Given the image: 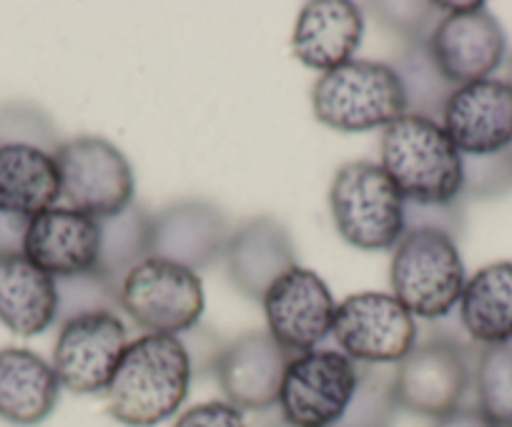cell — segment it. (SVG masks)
<instances>
[{
    "label": "cell",
    "instance_id": "cell-1",
    "mask_svg": "<svg viewBox=\"0 0 512 427\" xmlns=\"http://www.w3.org/2000/svg\"><path fill=\"white\" fill-rule=\"evenodd\" d=\"M191 370L176 335H144L123 352L108 387V415L126 427H156L174 417L189 397Z\"/></svg>",
    "mask_w": 512,
    "mask_h": 427
},
{
    "label": "cell",
    "instance_id": "cell-2",
    "mask_svg": "<svg viewBox=\"0 0 512 427\" xmlns=\"http://www.w3.org/2000/svg\"><path fill=\"white\" fill-rule=\"evenodd\" d=\"M382 169L405 201L452 204L462 199V154L440 121L402 116L382 131Z\"/></svg>",
    "mask_w": 512,
    "mask_h": 427
},
{
    "label": "cell",
    "instance_id": "cell-3",
    "mask_svg": "<svg viewBox=\"0 0 512 427\" xmlns=\"http://www.w3.org/2000/svg\"><path fill=\"white\" fill-rule=\"evenodd\" d=\"M337 234L362 252H387L405 237V196L374 161L339 166L329 186Z\"/></svg>",
    "mask_w": 512,
    "mask_h": 427
},
{
    "label": "cell",
    "instance_id": "cell-4",
    "mask_svg": "<svg viewBox=\"0 0 512 427\" xmlns=\"http://www.w3.org/2000/svg\"><path fill=\"white\" fill-rule=\"evenodd\" d=\"M312 109L319 124L339 134L387 129L407 114L400 78L390 63L349 61L322 73L312 88Z\"/></svg>",
    "mask_w": 512,
    "mask_h": 427
},
{
    "label": "cell",
    "instance_id": "cell-5",
    "mask_svg": "<svg viewBox=\"0 0 512 427\" xmlns=\"http://www.w3.org/2000/svg\"><path fill=\"white\" fill-rule=\"evenodd\" d=\"M392 294L412 317L440 322L460 304L467 284L460 247L432 229H410L392 249Z\"/></svg>",
    "mask_w": 512,
    "mask_h": 427
},
{
    "label": "cell",
    "instance_id": "cell-6",
    "mask_svg": "<svg viewBox=\"0 0 512 427\" xmlns=\"http://www.w3.org/2000/svg\"><path fill=\"white\" fill-rule=\"evenodd\" d=\"M118 307L149 335H184L199 325L206 297L201 277L174 262L149 257L118 287Z\"/></svg>",
    "mask_w": 512,
    "mask_h": 427
},
{
    "label": "cell",
    "instance_id": "cell-7",
    "mask_svg": "<svg viewBox=\"0 0 512 427\" xmlns=\"http://www.w3.org/2000/svg\"><path fill=\"white\" fill-rule=\"evenodd\" d=\"M61 174V199L93 219H106L134 204L136 179L121 149L101 136H76L53 154Z\"/></svg>",
    "mask_w": 512,
    "mask_h": 427
},
{
    "label": "cell",
    "instance_id": "cell-8",
    "mask_svg": "<svg viewBox=\"0 0 512 427\" xmlns=\"http://www.w3.org/2000/svg\"><path fill=\"white\" fill-rule=\"evenodd\" d=\"M470 355V347L455 337L432 335L430 340L417 342L410 355L395 365L400 410L437 420L462 407L475 375Z\"/></svg>",
    "mask_w": 512,
    "mask_h": 427
},
{
    "label": "cell",
    "instance_id": "cell-9",
    "mask_svg": "<svg viewBox=\"0 0 512 427\" xmlns=\"http://www.w3.org/2000/svg\"><path fill=\"white\" fill-rule=\"evenodd\" d=\"M359 365L339 350L294 355L279 390L282 420L294 427H334L357 390Z\"/></svg>",
    "mask_w": 512,
    "mask_h": 427
},
{
    "label": "cell",
    "instance_id": "cell-10",
    "mask_svg": "<svg viewBox=\"0 0 512 427\" xmlns=\"http://www.w3.org/2000/svg\"><path fill=\"white\" fill-rule=\"evenodd\" d=\"M332 337L357 365H397L417 345V322L395 294L359 292L337 304Z\"/></svg>",
    "mask_w": 512,
    "mask_h": 427
},
{
    "label": "cell",
    "instance_id": "cell-11",
    "mask_svg": "<svg viewBox=\"0 0 512 427\" xmlns=\"http://www.w3.org/2000/svg\"><path fill=\"white\" fill-rule=\"evenodd\" d=\"M128 345V330L118 312H88L63 322L51 365L66 390L106 395Z\"/></svg>",
    "mask_w": 512,
    "mask_h": 427
},
{
    "label": "cell",
    "instance_id": "cell-12",
    "mask_svg": "<svg viewBox=\"0 0 512 427\" xmlns=\"http://www.w3.org/2000/svg\"><path fill=\"white\" fill-rule=\"evenodd\" d=\"M267 332L289 352L304 355L317 350L334 327L337 302L317 272L294 267L272 284L262 299Z\"/></svg>",
    "mask_w": 512,
    "mask_h": 427
},
{
    "label": "cell",
    "instance_id": "cell-13",
    "mask_svg": "<svg viewBox=\"0 0 512 427\" xmlns=\"http://www.w3.org/2000/svg\"><path fill=\"white\" fill-rule=\"evenodd\" d=\"M289 360L292 355L267 330H254L224 347L214 375L229 405L262 412L279 402Z\"/></svg>",
    "mask_w": 512,
    "mask_h": 427
},
{
    "label": "cell",
    "instance_id": "cell-14",
    "mask_svg": "<svg viewBox=\"0 0 512 427\" xmlns=\"http://www.w3.org/2000/svg\"><path fill=\"white\" fill-rule=\"evenodd\" d=\"M430 51L452 86H467L490 78L507 53L500 21L487 6L472 13H450L437 21Z\"/></svg>",
    "mask_w": 512,
    "mask_h": 427
},
{
    "label": "cell",
    "instance_id": "cell-15",
    "mask_svg": "<svg viewBox=\"0 0 512 427\" xmlns=\"http://www.w3.org/2000/svg\"><path fill=\"white\" fill-rule=\"evenodd\" d=\"M440 124L465 156L512 149V88L497 78L457 86Z\"/></svg>",
    "mask_w": 512,
    "mask_h": 427
},
{
    "label": "cell",
    "instance_id": "cell-16",
    "mask_svg": "<svg viewBox=\"0 0 512 427\" xmlns=\"http://www.w3.org/2000/svg\"><path fill=\"white\" fill-rule=\"evenodd\" d=\"M231 227L221 209L204 199H184L151 219V257L201 272L224 257Z\"/></svg>",
    "mask_w": 512,
    "mask_h": 427
},
{
    "label": "cell",
    "instance_id": "cell-17",
    "mask_svg": "<svg viewBox=\"0 0 512 427\" xmlns=\"http://www.w3.org/2000/svg\"><path fill=\"white\" fill-rule=\"evenodd\" d=\"M224 262L229 282L244 297L262 302L272 284L297 267V247L279 219L254 217L231 232Z\"/></svg>",
    "mask_w": 512,
    "mask_h": 427
},
{
    "label": "cell",
    "instance_id": "cell-18",
    "mask_svg": "<svg viewBox=\"0 0 512 427\" xmlns=\"http://www.w3.org/2000/svg\"><path fill=\"white\" fill-rule=\"evenodd\" d=\"M98 249V219L71 206H53L33 217L23 242V254L53 279L93 272L98 264Z\"/></svg>",
    "mask_w": 512,
    "mask_h": 427
},
{
    "label": "cell",
    "instance_id": "cell-19",
    "mask_svg": "<svg viewBox=\"0 0 512 427\" xmlns=\"http://www.w3.org/2000/svg\"><path fill=\"white\" fill-rule=\"evenodd\" d=\"M364 13L349 0H314L302 8L294 26L292 51L299 63L329 73L354 61L362 46Z\"/></svg>",
    "mask_w": 512,
    "mask_h": 427
},
{
    "label": "cell",
    "instance_id": "cell-20",
    "mask_svg": "<svg viewBox=\"0 0 512 427\" xmlns=\"http://www.w3.org/2000/svg\"><path fill=\"white\" fill-rule=\"evenodd\" d=\"M61 380L48 360L26 347L0 350V420L41 425L58 405Z\"/></svg>",
    "mask_w": 512,
    "mask_h": 427
},
{
    "label": "cell",
    "instance_id": "cell-21",
    "mask_svg": "<svg viewBox=\"0 0 512 427\" xmlns=\"http://www.w3.org/2000/svg\"><path fill=\"white\" fill-rule=\"evenodd\" d=\"M0 322L18 337H36L58 322L56 279L26 254L0 257Z\"/></svg>",
    "mask_w": 512,
    "mask_h": 427
},
{
    "label": "cell",
    "instance_id": "cell-22",
    "mask_svg": "<svg viewBox=\"0 0 512 427\" xmlns=\"http://www.w3.org/2000/svg\"><path fill=\"white\" fill-rule=\"evenodd\" d=\"M61 174L53 154L23 144L0 146V211L38 217L58 206Z\"/></svg>",
    "mask_w": 512,
    "mask_h": 427
},
{
    "label": "cell",
    "instance_id": "cell-23",
    "mask_svg": "<svg viewBox=\"0 0 512 427\" xmlns=\"http://www.w3.org/2000/svg\"><path fill=\"white\" fill-rule=\"evenodd\" d=\"M462 330L485 347L512 342V262H495L467 279L460 297Z\"/></svg>",
    "mask_w": 512,
    "mask_h": 427
},
{
    "label": "cell",
    "instance_id": "cell-24",
    "mask_svg": "<svg viewBox=\"0 0 512 427\" xmlns=\"http://www.w3.org/2000/svg\"><path fill=\"white\" fill-rule=\"evenodd\" d=\"M151 219L154 214L136 201L113 217L98 219L101 249L96 272L103 274L113 287H121L126 274L151 257Z\"/></svg>",
    "mask_w": 512,
    "mask_h": 427
},
{
    "label": "cell",
    "instance_id": "cell-25",
    "mask_svg": "<svg viewBox=\"0 0 512 427\" xmlns=\"http://www.w3.org/2000/svg\"><path fill=\"white\" fill-rule=\"evenodd\" d=\"M405 93L407 116L442 121L445 106L457 86L447 81L430 51V41H405L402 51L390 61Z\"/></svg>",
    "mask_w": 512,
    "mask_h": 427
},
{
    "label": "cell",
    "instance_id": "cell-26",
    "mask_svg": "<svg viewBox=\"0 0 512 427\" xmlns=\"http://www.w3.org/2000/svg\"><path fill=\"white\" fill-rule=\"evenodd\" d=\"M397 410L400 402L395 392V367L359 365L357 390L334 427H390Z\"/></svg>",
    "mask_w": 512,
    "mask_h": 427
},
{
    "label": "cell",
    "instance_id": "cell-27",
    "mask_svg": "<svg viewBox=\"0 0 512 427\" xmlns=\"http://www.w3.org/2000/svg\"><path fill=\"white\" fill-rule=\"evenodd\" d=\"M477 407L497 427H512V342L482 347L475 360Z\"/></svg>",
    "mask_w": 512,
    "mask_h": 427
},
{
    "label": "cell",
    "instance_id": "cell-28",
    "mask_svg": "<svg viewBox=\"0 0 512 427\" xmlns=\"http://www.w3.org/2000/svg\"><path fill=\"white\" fill-rule=\"evenodd\" d=\"M58 294V325L88 312H118V287H113L103 274H73L56 279Z\"/></svg>",
    "mask_w": 512,
    "mask_h": 427
},
{
    "label": "cell",
    "instance_id": "cell-29",
    "mask_svg": "<svg viewBox=\"0 0 512 427\" xmlns=\"http://www.w3.org/2000/svg\"><path fill=\"white\" fill-rule=\"evenodd\" d=\"M3 144L36 146L48 154H56L63 141L58 139L56 126L46 111L33 103L13 101L0 106V146Z\"/></svg>",
    "mask_w": 512,
    "mask_h": 427
},
{
    "label": "cell",
    "instance_id": "cell-30",
    "mask_svg": "<svg viewBox=\"0 0 512 427\" xmlns=\"http://www.w3.org/2000/svg\"><path fill=\"white\" fill-rule=\"evenodd\" d=\"M512 191V149L487 156L462 154V196L497 199Z\"/></svg>",
    "mask_w": 512,
    "mask_h": 427
},
{
    "label": "cell",
    "instance_id": "cell-31",
    "mask_svg": "<svg viewBox=\"0 0 512 427\" xmlns=\"http://www.w3.org/2000/svg\"><path fill=\"white\" fill-rule=\"evenodd\" d=\"M374 16L390 28L400 33L405 41H430L432 31L437 26V3H374Z\"/></svg>",
    "mask_w": 512,
    "mask_h": 427
},
{
    "label": "cell",
    "instance_id": "cell-32",
    "mask_svg": "<svg viewBox=\"0 0 512 427\" xmlns=\"http://www.w3.org/2000/svg\"><path fill=\"white\" fill-rule=\"evenodd\" d=\"M405 229H432V232H442L457 242L462 232H465V206L462 199L452 201V204H412L405 201Z\"/></svg>",
    "mask_w": 512,
    "mask_h": 427
},
{
    "label": "cell",
    "instance_id": "cell-33",
    "mask_svg": "<svg viewBox=\"0 0 512 427\" xmlns=\"http://www.w3.org/2000/svg\"><path fill=\"white\" fill-rule=\"evenodd\" d=\"M174 427H246V422L239 407L229 405V402L211 400L181 412L176 417Z\"/></svg>",
    "mask_w": 512,
    "mask_h": 427
},
{
    "label": "cell",
    "instance_id": "cell-34",
    "mask_svg": "<svg viewBox=\"0 0 512 427\" xmlns=\"http://www.w3.org/2000/svg\"><path fill=\"white\" fill-rule=\"evenodd\" d=\"M184 335L186 337H179V340L184 342L186 355H189V362H191V370H194V375L214 372L216 360H219V355L224 352L226 345H221L219 337H216L214 332H211L209 327H204V325L191 327V330L184 332Z\"/></svg>",
    "mask_w": 512,
    "mask_h": 427
},
{
    "label": "cell",
    "instance_id": "cell-35",
    "mask_svg": "<svg viewBox=\"0 0 512 427\" xmlns=\"http://www.w3.org/2000/svg\"><path fill=\"white\" fill-rule=\"evenodd\" d=\"M28 224H31L28 217H18V214L0 211V257H3V254H23Z\"/></svg>",
    "mask_w": 512,
    "mask_h": 427
},
{
    "label": "cell",
    "instance_id": "cell-36",
    "mask_svg": "<svg viewBox=\"0 0 512 427\" xmlns=\"http://www.w3.org/2000/svg\"><path fill=\"white\" fill-rule=\"evenodd\" d=\"M432 427H497L480 407H457L447 415L437 417Z\"/></svg>",
    "mask_w": 512,
    "mask_h": 427
},
{
    "label": "cell",
    "instance_id": "cell-37",
    "mask_svg": "<svg viewBox=\"0 0 512 427\" xmlns=\"http://www.w3.org/2000/svg\"><path fill=\"white\" fill-rule=\"evenodd\" d=\"M264 427H294V425H289L287 420H274V422H269V425H264Z\"/></svg>",
    "mask_w": 512,
    "mask_h": 427
},
{
    "label": "cell",
    "instance_id": "cell-38",
    "mask_svg": "<svg viewBox=\"0 0 512 427\" xmlns=\"http://www.w3.org/2000/svg\"><path fill=\"white\" fill-rule=\"evenodd\" d=\"M507 86L512 88V56H510V61H507Z\"/></svg>",
    "mask_w": 512,
    "mask_h": 427
}]
</instances>
